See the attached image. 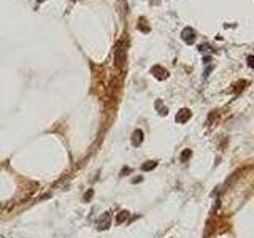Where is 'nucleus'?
I'll return each instance as SVG.
<instances>
[{
	"instance_id": "nucleus-1",
	"label": "nucleus",
	"mask_w": 254,
	"mask_h": 238,
	"mask_svg": "<svg viewBox=\"0 0 254 238\" xmlns=\"http://www.w3.org/2000/svg\"><path fill=\"white\" fill-rule=\"evenodd\" d=\"M97 229L98 230H107L110 226H111V213L110 211H105L100 218L97 219Z\"/></svg>"
},
{
	"instance_id": "nucleus-2",
	"label": "nucleus",
	"mask_w": 254,
	"mask_h": 238,
	"mask_svg": "<svg viewBox=\"0 0 254 238\" xmlns=\"http://www.w3.org/2000/svg\"><path fill=\"white\" fill-rule=\"evenodd\" d=\"M116 68H122L124 64H125V51H124V48L121 46H118V49H116Z\"/></svg>"
},
{
	"instance_id": "nucleus-3",
	"label": "nucleus",
	"mask_w": 254,
	"mask_h": 238,
	"mask_svg": "<svg viewBox=\"0 0 254 238\" xmlns=\"http://www.w3.org/2000/svg\"><path fill=\"white\" fill-rule=\"evenodd\" d=\"M181 37H183V40H184L187 45H190V43H194V41H195V30L190 29V27H186V29L183 30Z\"/></svg>"
},
{
	"instance_id": "nucleus-4",
	"label": "nucleus",
	"mask_w": 254,
	"mask_h": 238,
	"mask_svg": "<svg viewBox=\"0 0 254 238\" xmlns=\"http://www.w3.org/2000/svg\"><path fill=\"white\" fill-rule=\"evenodd\" d=\"M187 119H190V110H187V108L180 110V111H178V114H176V122L184 124Z\"/></svg>"
},
{
	"instance_id": "nucleus-5",
	"label": "nucleus",
	"mask_w": 254,
	"mask_h": 238,
	"mask_svg": "<svg viewBox=\"0 0 254 238\" xmlns=\"http://www.w3.org/2000/svg\"><path fill=\"white\" fill-rule=\"evenodd\" d=\"M151 73H153L154 76H156L157 80H165L167 76H168L167 70H165V68H162V67H159V65L153 67V68H151Z\"/></svg>"
},
{
	"instance_id": "nucleus-6",
	"label": "nucleus",
	"mask_w": 254,
	"mask_h": 238,
	"mask_svg": "<svg viewBox=\"0 0 254 238\" xmlns=\"http://www.w3.org/2000/svg\"><path fill=\"white\" fill-rule=\"evenodd\" d=\"M142 143H143V132L140 130V129H137V130L132 134V144L135 146V148H138Z\"/></svg>"
},
{
	"instance_id": "nucleus-7",
	"label": "nucleus",
	"mask_w": 254,
	"mask_h": 238,
	"mask_svg": "<svg viewBox=\"0 0 254 238\" xmlns=\"http://www.w3.org/2000/svg\"><path fill=\"white\" fill-rule=\"evenodd\" d=\"M157 167V162L156 160H149V162H145L143 165H142V170L143 172H151V170H154Z\"/></svg>"
},
{
	"instance_id": "nucleus-8",
	"label": "nucleus",
	"mask_w": 254,
	"mask_h": 238,
	"mask_svg": "<svg viewBox=\"0 0 254 238\" xmlns=\"http://www.w3.org/2000/svg\"><path fill=\"white\" fill-rule=\"evenodd\" d=\"M127 218H129V213H127V211H121V213L116 216V222H118V224H122V222L127 221Z\"/></svg>"
},
{
	"instance_id": "nucleus-9",
	"label": "nucleus",
	"mask_w": 254,
	"mask_h": 238,
	"mask_svg": "<svg viewBox=\"0 0 254 238\" xmlns=\"http://www.w3.org/2000/svg\"><path fill=\"white\" fill-rule=\"evenodd\" d=\"M190 156H192V151H190V149H184V151L181 152V160H183V162H186Z\"/></svg>"
},
{
	"instance_id": "nucleus-10",
	"label": "nucleus",
	"mask_w": 254,
	"mask_h": 238,
	"mask_svg": "<svg viewBox=\"0 0 254 238\" xmlns=\"http://www.w3.org/2000/svg\"><path fill=\"white\" fill-rule=\"evenodd\" d=\"M94 197V189H89V191L84 194V197H83V200L84 202H91V199Z\"/></svg>"
},
{
	"instance_id": "nucleus-11",
	"label": "nucleus",
	"mask_w": 254,
	"mask_h": 238,
	"mask_svg": "<svg viewBox=\"0 0 254 238\" xmlns=\"http://www.w3.org/2000/svg\"><path fill=\"white\" fill-rule=\"evenodd\" d=\"M130 172H132V170L129 168V167H124V168L121 170V175H122V176H124V175H127V173H130Z\"/></svg>"
},
{
	"instance_id": "nucleus-12",
	"label": "nucleus",
	"mask_w": 254,
	"mask_h": 238,
	"mask_svg": "<svg viewBox=\"0 0 254 238\" xmlns=\"http://www.w3.org/2000/svg\"><path fill=\"white\" fill-rule=\"evenodd\" d=\"M156 105H157V107H160V102L157 100V102H156ZM159 113H162V114H167V108H160V111H159Z\"/></svg>"
},
{
	"instance_id": "nucleus-13",
	"label": "nucleus",
	"mask_w": 254,
	"mask_h": 238,
	"mask_svg": "<svg viewBox=\"0 0 254 238\" xmlns=\"http://www.w3.org/2000/svg\"><path fill=\"white\" fill-rule=\"evenodd\" d=\"M248 65H249L251 68H254V56H251V57L248 59Z\"/></svg>"
}]
</instances>
